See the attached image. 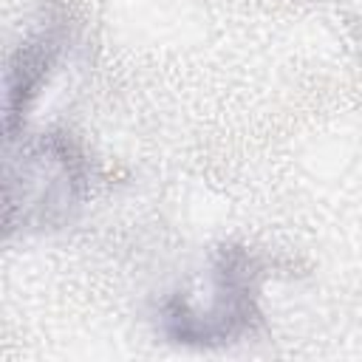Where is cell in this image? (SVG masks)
I'll return each instance as SVG.
<instances>
[{"mask_svg": "<svg viewBox=\"0 0 362 362\" xmlns=\"http://www.w3.org/2000/svg\"><path fill=\"white\" fill-rule=\"evenodd\" d=\"M252 314L255 286L249 260L229 255L215 263L201 291H184L173 297L161 311V322L175 342L212 345L229 342L235 334H240Z\"/></svg>", "mask_w": 362, "mask_h": 362, "instance_id": "cell-1", "label": "cell"}]
</instances>
